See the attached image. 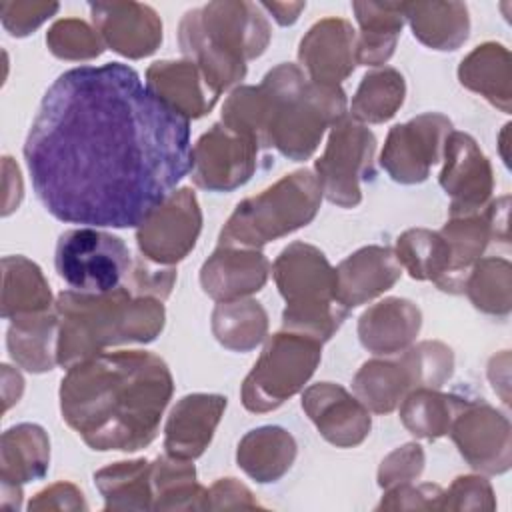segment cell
<instances>
[{"mask_svg": "<svg viewBox=\"0 0 512 512\" xmlns=\"http://www.w3.org/2000/svg\"><path fill=\"white\" fill-rule=\"evenodd\" d=\"M394 254L414 280H430L442 292L452 294V258L440 232L410 228L398 236Z\"/></svg>", "mask_w": 512, "mask_h": 512, "instance_id": "cell-31", "label": "cell"}, {"mask_svg": "<svg viewBox=\"0 0 512 512\" xmlns=\"http://www.w3.org/2000/svg\"><path fill=\"white\" fill-rule=\"evenodd\" d=\"M448 434L470 468L482 474H504L512 464L510 422L484 400H466Z\"/></svg>", "mask_w": 512, "mask_h": 512, "instance_id": "cell-15", "label": "cell"}, {"mask_svg": "<svg viewBox=\"0 0 512 512\" xmlns=\"http://www.w3.org/2000/svg\"><path fill=\"white\" fill-rule=\"evenodd\" d=\"M84 494L70 482H56L40 490L28 504V510H86Z\"/></svg>", "mask_w": 512, "mask_h": 512, "instance_id": "cell-45", "label": "cell"}, {"mask_svg": "<svg viewBox=\"0 0 512 512\" xmlns=\"http://www.w3.org/2000/svg\"><path fill=\"white\" fill-rule=\"evenodd\" d=\"M270 268L256 248L218 244L200 268V286L216 302L248 298L264 288Z\"/></svg>", "mask_w": 512, "mask_h": 512, "instance_id": "cell-20", "label": "cell"}, {"mask_svg": "<svg viewBox=\"0 0 512 512\" xmlns=\"http://www.w3.org/2000/svg\"><path fill=\"white\" fill-rule=\"evenodd\" d=\"M222 508H262L254 494L236 478H220L208 490L206 510Z\"/></svg>", "mask_w": 512, "mask_h": 512, "instance_id": "cell-44", "label": "cell"}, {"mask_svg": "<svg viewBox=\"0 0 512 512\" xmlns=\"http://www.w3.org/2000/svg\"><path fill=\"white\" fill-rule=\"evenodd\" d=\"M440 186L450 196V216L484 210L492 198L494 176L490 160L466 132L452 130L444 142Z\"/></svg>", "mask_w": 512, "mask_h": 512, "instance_id": "cell-16", "label": "cell"}, {"mask_svg": "<svg viewBox=\"0 0 512 512\" xmlns=\"http://www.w3.org/2000/svg\"><path fill=\"white\" fill-rule=\"evenodd\" d=\"M24 160L54 218L136 228L192 170L190 120L126 64L80 66L46 90Z\"/></svg>", "mask_w": 512, "mask_h": 512, "instance_id": "cell-1", "label": "cell"}, {"mask_svg": "<svg viewBox=\"0 0 512 512\" xmlns=\"http://www.w3.org/2000/svg\"><path fill=\"white\" fill-rule=\"evenodd\" d=\"M272 276L286 308L282 328L330 340L348 316L336 300V272L324 252L306 242L288 244L272 264Z\"/></svg>", "mask_w": 512, "mask_h": 512, "instance_id": "cell-6", "label": "cell"}, {"mask_svg": "<svg viewBox=\"0 0 512 512\" xmlns=\"http://www.w3.org/2000/svg\"><path fill=\"white\" fill-rule=\"evenodd\" d=\"M510 52L498 42L476 46L458 66V80L464 88L480 94L504 114L512 106V68Z\"/></svg>", "mask_w": 512, "mask_h": 512, "instance_id": "cell-28", "label": "cell"}, {"mask_svg": "<svg viewBox=\"0 0 512 512\" xmlns=\"http://www.w3.org/2000/svg\"><path fill=\"white\" fill-rule=\"evenodd\" d=\"M172 392L174 380L160 356L100 352L68 368L60 382V412L92 450L136 452L156 438Z\"/></svg>", "mask_w": 512, "mask_h": 512, "instance_id": "cell-2", "label": "cell"}, {"mask_svg": "<svg viewBox=\"0 0 512 512\" xmlns=\"http://www.w3.org/2000/svg\"><path fill=\"white\" fill-rule=\"evenodd\" d=\"M412 34L432 50H456L470 32L468 8L462 2H404Z\"/></svg>", "mask_w": 512, "mask_h": 512, "instance_id": "cell-30", "label": "cell"}, {"mask_svg": "<svg viewBox=\"0 0 512 512\" xmlns=\"http://www.w3.org/2000/svg\"><path fill=\"white\" fill-rule=\"evenodd\" d=\"M302 410L314 422L320 436L336 448L362 444L372 428L370 410L334 382L308 386L302 394Z\"/></svg>", "mask_w": 512, "mask_h": 512, "instance_id": "cell-17", "label": "cell"}, {"mask_svg": "<svg viewBox=\"0 0 512 512\" xmlns=\"http://www.w3.org/2000/svg\"><path fill=\"white\" fill-rule=\"evenodd\" d=\"M54 264L70 290L104 294L128 282L132 254L122 238L94 226H78L60 234Z\"/></svg>", "mask_w": 512, "mask_h": 512, "instance_id": "cell-10", "label": "cell"}, {"mask_svg": "<svg viewBox=\"0 0 512 512\" xmlns=\"http://www.w3.org/2000/svg\"><path fill=\"white\" fill-rule=\"evenodd\" d=\"M226 404L222 394L196 392L182 396L170 410L164 426L166 454L184 460L202 456L212 442Z\"/></svg>", "mask_w": 512, "mask_h": 512, "instance_id": "cell-22", "label": "cell"}, {"mask_svg": "<svg viewBox=\"0 0 512 512\" xmlns=\"http://www.w3.org/2000/svg\"><path fill=\"white\" fill-rule=\"evenodd\" d=\"M322 344L312 336L292 330L272 334L242 382L240 398L244 408L264 414L298 394L320 364Z\"/></svg>", "mask_w": 512, "mask_h": 512, "instance_id": "cell-9", "label": "cell"}, {"mask_svg": "<svg viewBox=\"0 0 512 512\" xmlns=\"http://www.w3.org/2000/svg\"><path fill=\"white\" fill-rule=\"evenodd\" d=\"M464 402L466 398L442 394L440 388H416L400 402V420L416 438L436 440L448 434Z\"/></svg>", "mask_w": 512, "mask_h": 512, "instance_id": "cell-36", "label": "cell"}, {"mask_svg": "<svg viewBox=\"0 0 512 512\" xmlns=\"http://www.w3.org/2000/svg\"><path fill=\"white\" fill-rule=\"evenodd\" d=\"M424 470V450L420 444H404L392 450L378 468V486L392 488L396 484L416 480Z\"/></svg>", "mask_w": 512, "mask_h": 512, "instance_id": "cell-41", "label": "cell"}, {"mask_svg": "<svg viewBox=\"0 0 512 512\" xmlns=\"http://www.w3.org/2000/svg\"><path fill=\"white\" fill-rule=\"evenodd\" d=\"M322 202V188L308 168L290 172L256 196L244 198L220 230V246L260 250L272 240L310 224Z\"/></svg>", "mask_w": 512, "mask_h": 512, "instance_id": "cell-7", "label": "cell"}, {"mask_svg": "<svg viewBox=\"0 0 512 512\" xmlns=\"http://www.w3.org/2000/svg\"><path fill=\"white\" fill-rule=\"evenodd\" d=\"M376 136L366 124L344 114L332 128L324 154L314 162L322 196L340 208H356L362 202L364 180L374 176Z\"/></svg>", "mask_w": 512, "mask_h": 512, "instance_id": "cell-11", "label": "cell"}, {"mask_svg": "<svg viewBox=\"0 0 512 512\" xmlns=\"http://www.w3.org/2000/svg\"><path fill=\"white\" fill-rule=\"evenodd\" d=\"M258 6L268 10L280 26H290L298 20L300 12L306 8V2H260Z\"/></svg>", "mask_w": 512, "mask_h": 512, "instance_id": "cell-48", "label": "cell"}, {"mask_svg": "<svg viewBox=\"0 0 512 512\" xmlns=\"http://www.w3.org/2000/svg\"><path fill=\"white\" fill-rule=\"evenodd\" d=\"M58 314L56 362L70 368L118 344H146L164 328V300L134 292L122 284L104 294L60 292L54 304Z\"/></svg>", "mask_w": 512, "mask_h": 512, "instance_id": "cell-4", "label": "cell"}, {"mask_svg": "<svg viewBox=\"0 0 512 512\" xmlns=\"http://www.w3.org/2000/svg\"><path fill=\"white\" fill-rule=\"evenodd\" d=\"M422 326L420 308L406 298H384L358 318L360 344L376 356H394L414 344Z\"/></svg>", "mask_w": 512, "mask_h": 512, "instance_id": "cell-23", "label": "cell"}, {"mask_svg": "<svg viewBox=\"0 0 512 512\" xmlns=\"http://www.w3.org/2000/svg\"><path fill=\"white\" fill-rule=\"evenodd\" d=\"M202 230V210L192 188L174 190L138 226L140 254L160 266H174L196 246Z\"/></svg>", "mask_w": 512, "mask_h": 512, "instance_id": "cell-12", "label": "cell"}, {"mask_svg": "<svg viewBox=\"0 0 512 512\" xmlns=\"http://www.w3.org/2000/svg\"><path fill=\"white\" fill-rule=\"evenodd\" d=\"M2 170H4V210L2 214L8 216L12 210H16V202H14V192L12 188L22 194V180H20V170L18 166L12 162L10 156L2 158Z\"/></svg>", "mask_w": 512, "mask_h": 512, "instance_id": "cell-47", "label": "cell"}, {"mask_svg": "<svg viewBox=\"0 0 512 512\" xmlns=\"http://www.w3.org/2000/svg\"><path fill=\"white\" fill-rule=\"evenodd\" d=\"M52 292L38 264L26 256L2 258V318L52 310Z\"/></svg>", "mask_w": 512, "mask_h": 512, "instance_id": "cell-33", "label": "cell"}, {"mask_svg": "<svg viewBox=\"0 0 512 512\" xmlns=\"http://www.w3.org/2000/svg\"><path fill=\"white\" fill-rule=\"evenodd\" d=\"M94 28L116 54L138 60L158 50L162 20L154 8L140 2L90 4Z\"/></svg>", "mask_w": 512, "mask_h": 512, "instance_id": "cell-18", "label": "cell"}, {"mask_svg": "<svg viewBox=\"0 0 512 512\" xmlns=\"http://www.w3.org/2000/svg\"><path fill=\"white\" fill-rule=\"evenodd\" d=\"M146 86L186 120L208 114L218 102L200 68L190 60H158L146 70Z\"/></svg>", "mask_w": 512, "mask_h": 512, "instance_id": "cell-24", "label": "cell"}, {"mask_svg": "<svg viewBox=\"0 0 512 512\" xmlns=\"http://www.w3.org/2000/svg\"><path fill=\"white\" fill-rule=\"evenodd\" d=\"M24 392V380L18 370H12L8 364H2V396H4V412L20 400Z\"/></svg>", "mask_w": 512, "mask_h": 512, "instance_id": "cell-49", "label": "cell"}, {"mask_svg": "<svg viewBox=\"0 0 512 512\" xmlns=\"http://www.w3.org/2000/svg\"><path fill=\"white\" fill-rule=\"evenodd\" d=\"M452 122L440 112H424L390 128L380 152V166L394 182L418 184L442 160Z\"/></svg>", "mask_w": 512, "mask_h": 512, "instance_id": "cell-13", "label": "cell"}, {"mask_svg": "<svg viewBox=\"0 0 512 512\" xmlns=\"http://www.w3.org/2000/svg\"><path fill=\"white\" fill-rule=\"evenodd\" d=\"M464 292L476 310L506 316L512 308V266L506 258H480L464 282Z\"/></svg>", "mask_w": 512, "mask_h": 512, "instance_id": "cell-38", "label": "cell"}, {"mask_svg": "<svg viewBox=\"0 0 512 512\" xmlns=\"http://www.w3.org/2000/svg\"><path fill=\"white\" fill-rule=\"evenodd\" d=\"M352 10L360 26L356 34V64H386L406 22L404 2H354Z\"/></svg>", "mask_w": 512, "mask_h": 512, "instance_id": "cell-27", "label": "cell"}, {"mask_svg": "<svg viewBox=\"0 0 512 512\" xmlns=\"http://www.w3.org/2000/svg\"><path fill=\"white\" fill-rule=\"evenodd\" d=\"M258 150L252 136L218 122L192 148V182L208 192H232L252 178Z\"/></svg>", "mask_w": 512, "mask_h": 512, "instance_id": "cell-14", "label": "cell"}, {"mask_svg": "<svg viewBox=\"0 0 512 512\" xmlns=\"http://www.w3.org/2000/svg\"><path fill=\"white\" fill-rule=\"evenodd\" d=\"M496 508V498L490 482L482 476H458L442 496L440 510H488Z\"/></svg>", "mask_w": 512, "mask_h": 512, "instance_id": "cell-40", "label": "cell"}, {"mask_svg": "<svg viewBox=\"0 0 512 512\" xmlns=\"http://www.w3.org/2000/svg\"><path fill=\"white\" fill-rule=\"evenodd\" d=\"M270 36V24L260 6L246 0H220L192 8L178 26L184 58L200 68L218 96L246 76V62L264 54Z\"/></svg>", "mask_w": 512, "mask_h": 512, "instance_id": "cell-5", "label": "cell"}, {"mask_svg": "<svg viewBox=\"0 0 512 512\" xmlns=\"http://www.w3.org/2000/svg\"><path fill=\"white\" fill-rule=\"evenodd\" d=\"M346 108L340 86L312 82L298 64L282 62L258 86L234 88L220 122L298 162L314 154L326 128L348 114Z\"/></svg>", "mask_w": 512, "mask_h": 512, "instance_id": "cell-3", "label": "cell"}, {"mask_svg": "<svg viewBox=\"0 0 512 512\" xmlns=\"http://www.w3.org/2000/svg\"><path fill=\"white\" fill-rule=\"evenodd\" d=\"M444 490L438 484H396L386 488L376 510H440Z\"/></svg>", "mask_w": 512, "mask_h": 512, "instance_id": "cell-43", "label": "cell"}, {"mask_svg": "<svg viewBox=\"0 0 512 512\" xmlns=\"http://www.w3.org/2000/svg\"><path fill=\"white\" fill-rule=\"evenodd\" d=\"M58 8V2H0V18L10 36L22 38L42 26Z\"/></svg>", "mask_w": 512, "mask_h": 512, "instance_id": "cell-42", "label": "cell"}, {"mask_svg": "<svg viewBox=\"0 0 512 512\" xmlns=\"http://www.w3.org/2000/svg\"><path fill=\"white\" fill-rule=\"evenodd\" d=\"M268 314L264 306L250 298L218 302L212 310V334L228 350L248 352L264 342Z\"/></svg>", "mask_w": 512, "mask_h": 512, "instance_id": "cell-35", "label": "cell"}, {"mask_svg": "<svg viewBox=\"0 0 512 512\" xmlns=\"http://www.w3.org/2000/svg\"><path fill=\"white\" fill-rule=\"evenodd\" d=\"M510 354L508 350H504L502 354L494 356L488 364V378L492 382V388L494 392L500 394L502 402L504 404H510V394H508V388H510Z\"/></svg>", "mask_w": 512, "mask_h": 512, "instance_id": "cell-46", "label": "cell"}, {"mask_svg": "<svg viewBox=\"0 0 512 512\" xmlns=\"http://www.w3.org/2000/svg\"><path fill=\"white\" fill-rule=\"evenodd\" d=\"M336 300L346 310L362 306L386 290L402 276V266L388 246H364L346 256L336 268Z\"/></svg>", "mask_w": 512, "mask_h": 512, "instance_id": "cell-21", "label": "cell"}, {"mask_svg": "<svg viewBox=\"0 0 512 512\" xmlns=\"http://www.w3.org/2000/svg\"><path fill=\"white\" fill-rule=\"evenodd\" d=\"M406 96L404 76L390 66L372 70L360 80L350 102V116L362 124H382L402 106Z\"/></svg>", "mask_w": 512, "mask_h": 512, "instance_id": "cell-37", "label": "cell"}, {"mask_svg": "<svg viewBox=\"0 0 512 512\" xmlns=\"http://www.w3.org/2000/svg\"><path fill=\"white\" fill-rule=\"evenodd\" d=\"M94 484L104 498V510H150L154 504L152 462L122 460L94 472Z\"/></svg>", "mask_w": 512, "mask_h": 512, "instance_id": "cell-32", "label": "cell"}, {"mask_svg": "<svg viewBox=\"0 0 512 512\" xmlns=\"http://www.w3.org/2000/svg\"><path fill=\"white\" fill-rule=\"evenodd\" d=\"M50 466V440L38 424H16L0 438V480L22 488L26 482L40 480Z\"/></svg>", "mask_w": 512, "mask_h": 512, "instance_id": "cell-26", "label": "cell"}, {"mask_svg": "<svg viewBox=\"0 0 512 512\" xmlns=\"http://www.w3.org/2000/svg\"><path fill=\"white\" fill-rule=\"evenodd\" d=\"M154 510H206L208 490L196 482L192 460L158 456L152 462Z\"/></svg>", "mask_w": 512, "mask_h": 512, "instance_id": "cell-34", "label": "cell"}, {"mask_svg": "<svg viewBox=\"0 0 512 512\" xmlns=\"http://www.w3.org/2000/svg\"><path fill=\"white\" fill-rule=\"evenodd\" d=\"M298 62L312 82L340 86L358 66L356 30L342 18L318 20L300 40Z\"/></svg>", "mask_w": 512, "mask_h": 512, "instance_id": "cell-19", "label": "cell"}, {"mask_svg": "<svg viewBox=\"0 0 512 512\" xmlns=\"http://www.w3.org/2000/svg\"><path fill=\"white\" fill-rule=\"evenodd\" d=\"M452 372V348L438 340H424L398 352L396 358L364 362L352 380V390L370 412L388 414L416 388H442Z\"/></svg>", "mask_w": 512, "mask_h": 512, "instance_id": "cell-8", "label": "cell"}, {"mask_svg": "<svg viewBox=\"0 0 512 512\" xmlns=\"http://www.w3.org/2000/svg\"><path fill=\"white\" fill-rule=\"evenodd\" d=\"M58 314L56 310L22 314L10 320L6 346L10 358L32 374H42L54 368L58 344Z\"/></svg>", "mask_w": 512, "mask_h": 512, "instance_id": "cell-29", "label": "cell"}, {"mask_svg": "<svg viewBox=\"0 0 512 512\" xmlns=\"http://www.w3.org/2000/svg\"><path fill=\"white\" fill-rule=\"evenodd\" d=\"M296 440L280 426H260L242 436L236 462L258 484L278 482L296 460Z\"/></svg>", "mask_w": 512, "mask_h": 512, "instance_id": "cell-25", "label": "cell"}, {"mask_svg": "<svg viewBox=\"0 0 512 512\" xmlns=\"http://www.w3.org/2000/svg\"><path fill=\"white\" fill-rule=\"evenodd\" d=\"M48 50L60 60H92L98 58L106 44L98 30L78 18L56 20L46 32Z\"/></svg>", "mask_w": 512, "mask_h": 512, "instance_id": "cell-39", "label": "cell"}]
</instances>
